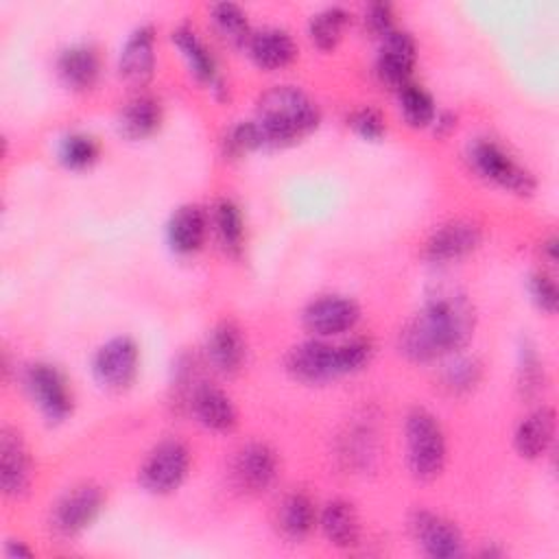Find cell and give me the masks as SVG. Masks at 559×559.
I'll use <instances>...</instances> for the list:
<instances>
[{
    "label": "cell",
    "mask_w": 559,
    "mask_h": 559,
    "mask_svg": "<svg viewBox=\"0 0 559 559\" xmlns=\"http://www.w3.org/2000/svg\"><path fill=\"white\" fill-rule=\"evenodd\" d=\"M472 332V304L454 290H439L400 330L397 347L408 360L430 362L461 349Z\"/></svg>",
    "instance_id": "obj_1"
},
{
    "label": "cell",
    "mask_w": 559,
    "mask_h": 559,
    "mask_svg": "<svg viewBox=\"0 0 559 559\" xmlns=\"http://www.w3.org/2000/svg\"><path fill=\"white\" fill-rule=\"evenodd\" d=\"M317 103L295 85H275L258 100L255 124L262 146H280L295 142L319 124Z\"/></svg>",
    "instance_id": "obj_2"
},
{
    "label": "cell",
    "mask_w": 559,
    "mask_h": 559,
    "mask_svg": "<svg viewBox=\"0 0 559 559\" xmlns=\"http://www.w3.org/2000/svg\"><path fill=\"white\" fill-rule=\"evenodd\" d=\"M373 354L369 338H352L341 345L304 341L286 354V371L301 382H323L362 369Z\"/></svg>",
    "instance_id": "obj_3"
},
{
    "label": "cell",
    "mask_w": 559,
    "mask_h": 559,
    "mask_svg": "<svg viewBox=\"0 0 559 559\" xmlns=\"http://www.w3.org/2000/svg\"><path fill=\"white\" fill-rule=\"evenodd\" d=\"M406 461L415 478L432 480L445 465V437L437 417L417 406L406 415Z\"/></svg>",
    "instance_id": "obj_4"
},
{
    "label": "cell",
    "mask_w": 559,
    "mask_h": 559,
    "mask_svg": "<svg viewBox=\"0 0 559 559\" xmlns=\"http://www.w3.org/2000/svg\"><path fill=\"white\" fill-rule=\"evenodd\" d=\"M467 159L472 168L487 181L498 183L515 194H531L535 190V177L520 166L498 142L480 138L469 144Z\"/></svg>",
    "instance_id": "obj_5"
},
{
    "label": "cell",
    "mask_w": 559,
    "mask_h": 559,
    "mask_svg": "<svg viewBox=\"0 0 559 559\" xmlns=\"http://www.w3.org/2000/svg\"><path fill=\"white\" fill-rule=\"evenodd\" d=\"M188 467V448L177 439H166L146 454L140 467V483L151 493H170L183 483Z\"/></svg>",
    "instance_id": "obj_6"
},
{
    "label": "cell",
    "mask_w": 559,
    "mask_h": 559,
    "mask_svg": "<svg viewBox=\"0 0 559 559\" xmlns=\"http://www.w3.org/2000/svg\"><path fill=\"white\" fill-rule=\"evenodd\" d=\"M103 489L98 485L85 483L70 489L57 500L50 511V528L55 535L68 539L83 533L103 509Z\"/></svg>",
    "instance_id": "obj_7"
},
{
    "label": "cell",
    "mask_w": 559,
    "mask_h": 559,
    "mask_svg": "<svg viewBox=\"0 0 559 559\" xmlns=\"http://www.w3.org/2000/svg\"><path fill=\"white\" fill-rule=\"evenodd\" d=\"M24 386L46 419L63 421L72 413V395L57 367L48 362L26 367Z\"/></svg>",
    "instance_id": "obj_8"
},
{
    "label": "cell",
    "mask_w": 559,
    "mask_h": 559,
    "mask_svg": "<svg viewBox=\"0 0 559 559\" xmlns=\"http://www.w3.org/2000/svg\"><path fill=\"white\" fill-rule=\"evenodd\" d=\"M92 369L105 389L124 391L138 373V345L129 336L109 338L94 354Z\"/></svg>",
    "instance_id": "obj_9"
},
{
    "label": "cell",
    "mask_w": 559,
    "mask_h": 559,
    "mask_svg": "<svg viewBox=\"0 0 559 559\" xmlns=\"http://www.w3.org/2000/svg\"><path fill=\"white\" fill-rule=\"evenodd\" d=\"M411 533L421 550L432 559H454L463 555V535L448 518L419 509L411 515Z\"/></svg>",
    "instance_id": "obj_10"
},
{
    "label": "cell",
    "mask_w": 559,
    "mask_h": 559,
    "mask_svg": "<svg viewBox=\"0 0 559 559\" xmlns=\"http://www.w3.org/2000/svg\"><path fill=\"white\" fill-rule=\"evenodd\" d=\"M280 472L277 454L271 445L262 441H251L242 445L231 463V476L238 489L247 493H260L266 491Z\"/></svg>",
    "instance_id": "obj_11"
},
{
    "label": "cell",
    "mask_w": 559,
    "mask_h": 559,
    "mask_svg": "<svg viewBox=\"0 0 559 559\" xmlns=\"http://www.w3.org/2000/svg\"><path fill=\"white\" fill-rule=\"evenodd\" d=\"M308 332L317 336H332L347 332L360 319V308L354 299L343 295H325L310 301L301 314Z\"/></svg>",
    "instance_id": "obj_12"
},
{
    "label": "cell",
    "mask_w": 559,
    "mask_h": 559,
    "mask_svg": "<svg viewBox=\"0 0 559 559\" xmlns=\"http://www.w3.org/2000/svg\"><path fill=\"white\" fill-rule=\"evenodd\" d=\"M380 52L376 59V74L389 87L400 90L408 83L415 66V39L400 28L380 37Z\"/></svg>",
    "instance_id": "obj_13"
},
{
    "label": "cell",
    "mask_w": 559,
    "mask_h": 559,
    "mask_svg": "<svg viewBox=\"0 0 559 559\" xmlns=\"http://www.w3.org/2000/svg\"><path fill=\"white\" fill-rule=\"evenodd\" d=\"M31 456L28 450L13 428L0 432V487L9 498L22 496L31 485Z\"/></svg>",
    "instance_id": "obj_14"
},
{
    "label": "cell",
    "mask_w": 559,
    "mask_h": 559,
    "mask_svg": "<svg viewBox=\"0 0 559 559\" xmlns=\"http://www.w3.org/2000/svg\"><path fill=\"white\" fill-rule=\"evenodd\" d=\"M483 240V231L472 221H450L435 229L430 238L426 240V258L435 262H448L459 260L467 253H472Z\"/></svg>",
    "instance_id": "obj_15"
},
{
    "label": "cell",
    "mask_w": 559,
    "mask_h": 559,
    "mask_svg": "<svg viewBox=\"0 0 559 559\" xmlns=\"http://www.w3.org/2000/svg\"><path fill=\"white\" fill-rule=\"evenodd\" d=\"M120 76L131 85H144L155 70V31L151 24L138 26L124 41L118 61Z\"/></svg>",
    "instance_id": "obj_16"
},
{
    "label": "cell",
    "mask_w": 559,
    "mask_h": 559,
    "mask_svg": "<svg viewBox=\"0 0 559 559\" xmlns=\"http://www.w3.org/2000/svg\"><path fill=\"white\" fill-rule=\"evenodd\" d=\"M210 365L221 373H234L247 358V341L234 321H221L212 328L205 343Z\"/></svg>",
    "instance_id": "obj_17"
},
{
    "label": "cell",
    "mask_w": 559,
    "mask_h": 559,
    "mask_svg": "<svg viewBox=\"0 0 559 559\" xmlns=\"http://www.w3.org/2000/svg\"><path fill=\"white\" fill-rule=\"evenodd\" d=\"M190 408L201 426L216 432L231 430L238 419L236 406L229 400V395L207 382H201L199 386H194L190 397Z\"/></svg>",
    "instance_id": "obj_18"
},
{
    "label": "cell",
    "mask_w": 559,
    "mask_h": 559,
    "mask_svg": "<svg viewBox=\"0 0 559 559\" xmlns=\"http://www.w3.org/2000/svg\"><path fill=\"white\" fill-rule=\"evenodd\" d=\"M247 48L255 66L264 70H280L297 57L295 39L290 37L288 31L277 26L253 31L247 41Z\"/></svg>",
    "instance_id": "obj_19"
},
{
    "label": "cell",
    "mask_w": 559,
    "mask_h": 559,
    "mask_svg": "<svg viewBox=\"0 0 559 559\" xmlns=\"http://www.w3.org/2000/svg\"><path fill=\"white\" fill-rule=\"evenodd\" d=\"M555 411L550 406H539L533 413H528L513 437L515 450L524 459H539L555 439Z\"/></svg>",
    "instance_id": "obj_20"
},
{
    "label": "cell",
    "mask_w": 559,
    "mask_h": 559,
    "mask_svg": "<svg viewBox=\"0 0 559 559\" xmlns=\"http://www.w3.org/2000/svg\"><path fill=\"white\" fill-rule=\"evenodd\" d=\"M205 229H207V218L203 207L199 205H181L173 212L168 227H166V236H168V245L173 251L177 253H194L205 238Z\"/></svg>",
    "instance_id": "obj_21"
},
{
    "label": "cell",
    "mask_w": 559,
    "mask_h": 559,
    "mask_svg": "<svg viewBox=\"0 0 559 559\" xmlns=\"http://www.w3.org/2000/svg\"><path fill=\"white\" fill-rule=\"evenodd\" d=\"M98 55L87 44H74L57 57V74L72 90H90L98 79Z\"/></svg>",
    "instance_id": "obj_22"
},
{
    "label": "cell",
    "mask_w": 559,
    "mask_h": 559,
    "mask_svg": "<svg viewBox=\"0 0 559 559\" xmlns=\"http://www.w3.org/2000/svg\"><path fill=\"white\" fill-rule=\"evenodd\" d=\"M317 511L304 491L284 496L275 509V526L288 542H301L314 526Z\"/></svg>",
    "instance_id": "obj_23"
},
{
    "label": "cell",
    "mask_w": 559,
    "mask_h": 559,
    "mask_svg": "<svg viewBox=\"0 0 559 559\" xmlns=\"http://www.w3.org/2000/svg\"><path fill=\"white\" fill-rule=\"evenodd\" d=\"M321 531L325 535V539L332 546L338 548H352L358 544L360 537V520L358 513L354 509L352 502L347 500H330L323 511H321Z\"/></svg>",
    "instance_id": "obj_24"
},
{
    "label": "cell",
    "mask_w": 559,
    "mask_h": 559,
    "mask_svg": "<svg viewBox=\"0 0 559 559\" xmlns=\"http://www.w3.org/2000/svg\"><path fill=\"white\" fill-rule=\"evenodd\" d=\"M162 122V107L153 96H135L118 116V129L129 140H142L157 131Z\"/></svg>",
    "instance_id": "obj_25"
},
{
    "label": "cell",
    "mask_w": 559,
    "mask_h": 559,
    "mask_svg": "<svg viewBox=\"0 0 559 559\" xmlns=\"http://www.w3.org/2000/svg\"><path fill=\"white\" fill-rule=\"evenodd\" d=\"M173 41L177 44V48L181 50L183 59L188 61V68L190 72L203 81V83H210L212 87H221V81H218V74H216V61L212 57V52L205 48V44L199 39V35L181 24L173 31Z\"/></svg>",
    "instance_id": "obj_26"
},
{
    "label": "cell",
    "mask_w": 559,
    "mask_h": 559,
    "mask_svg": "<svg viewBox=\"0 0 559 559\" xmlns=\"http://www.w3.org/2000/svg\"><path fill=\"white\" fill-rule=\"evenodd\" d=\"M347 24H349V13L343 7H325L310 17L308 35L317 48L332 50L341 41Z\"/></svg>",
    "instance_id": "obj_27"
},
{
    "label": "cell",
    "mask_w": 559,
    "mask_h": 559,
    "mask_svg": "<svg viewBox=\"0 0 559 559\" xmlns=\"http://www.w3.org/2000/svg\"><path fill=\"white\" fill-rule=\"evenodd\" d=\"M212 22L221 37L231 46H245L251 37L249 22L245 11L236 2H216L212 4Z\"/></svg>",
    "instance_id": "obj_28"
},
{
    "label": "cell",
    "mask_w": 559,
    "mask_h": 559,
    "mask_svg": "<svg viewBox=\"0 0 559 559\" xmlns=\"http://www.w3.org/2000/svg\"><path fill=\"white\" fill-rule=\"evenodd\" d=\"M214 227L221 245L229 253H238L242 249L245 223L238 205L231 199H221L214 207Z\"/></svg>",
    "instance_id": "obj_29"
},
{
    "label": "cell",
    "mask_w": 559,
    "mask_h": 559,
    "mask_svg": "<svg viewBox=\"0 0 559 559\" xmlns=\"http://www.w3.org/2000/svg\"><path fill=\"white\" fill-rule=\"evenodd\" d=\"M400 94V109H402V116L404 120L411 124V127H428L432 124L437 111H435V103H432V96L421 87V85H415V83H406L397 90Z\"/></svg>",
    "instance_id": "obj_30"
},
{
    "label": "cell",
    "mask_w": 559,
    "mask_h": 559,
    "mask_svg": "<svg viewBox=\"0 0 559 559\" xmlns=\"http://www.w3.org/2000/svg\"><path fill=\"white\" fill-rule=\"evenodd\" d=\"M98 142L87 133H70L59 144V159L72 170L90 168L98 159Z\"/></svg>",
    "instance_id": "obj_31"
},
{
    "label": "cell",
    "mask_w": 559,
    "mask_h": 559,
    "mask_svg": "<svg viewBox=\"0 0 559 559\" xmlns=\"http://www.w3.org/2000/svg\"><path fill=\"white\" fill-rule=\"evenodd\" d=\"M478 380H480V362L474 358H459L443 373L445 386L456 393L469 391L472 386L478 384Z\"/></svg>",
    "instance_id": "obj_32"
},
{
    "label": "cell",
    "mask_w": 559,
    "mask_h": 559,
    "mask_svg": "<svg viewBox=\"0 0 559 559\" xmlns=\"http://www.w3.org/2000/svg\"><path fill=\"white\" fill-rule=\"evenodd\" d=\"M544 386V367L533 347L520 352V389L524 395H533Z\"/></svg>",
    "instance_id": "obj_33"
},
{
    "label": "cell",
    "mask_w": 559,
    "mask_h": 559,
    "mask_svg": "<svg viewBox=\"0 0 559 559\" xmlns=\"http://www.w3.org/2000/svg\"><path fill=\"white\" fill-rule=\"evenodd\" d=\"M349 127L358 135H362L367 140H380L384 135V131H386L382 114L378 109H373V107H360V109L352 111Z\"/></svg>",
    "instance_id": "obj_34"
},
{
    "label": "cell",
    "mask_w": 559,
    "mask_h": 559,
    "mask_svg": "<svg viewBox=\"0 0 559 559\" xmlns=\"http://www.w3.org/2000/svg\"><path fill=\"white\" fill-rule=\"evenodd\" d=\"M528 288H531L533 301H535L542 310L555 312L559 297H557V284H555V280H552L548 273H544V271L533 273V275H531V282H528Z\"/></svg>",
    "instance_id": "obj_35"
},
{
    "label": "cell",
    "mask_w": 559,
    "mask_h": 559,
    "mask_svg": "<svg viewBox=\"0 0 559 559\" xmlns=\"http://www.w3.org/2000/svg\"><path fill=\"white\" fill-rule=\"evenodd\" d=\"M365 26L376 37H384L389 31H393V11L384 2H373L365 11Z\"/></svg>",
    "instance_id": "obj_36"
},
{
    "label": "cell",
    "mask_w": 559,
    "mask_h": 559,
    "mask_svg": "<svg viewBox=\"0 0 559 559\" xmlns=\"http://www.w3.org/2000/svg\"><path fill=\"white\" fill-rule=\"evenodd\" d=\"M432 124H435V131L443 135V133H448V131H452L456 127V118L450 111H443V114L435 116Z\"/></svg>",
    "instance_id": "obj_37"
},
{
    "label": "cell",
    "mask_w": 559,
    "mask_h": 559,
    "mask_svg": "<svg viewBox=\"0 0 559 559\" xmlns=\"http://www.w3.org/2000/svg\"><path fill=\"white\" fill-rule=\"evenodd\" d=\"M7 555H9V557H28V555H31V550H28L22 542H9V546H7Z\"/></svg>",
    "instance_id": "obj_38"
},
{
    "label": "cell",
    "mask_w": 559,
    "mask_h": 559,
    "mask_svg": "<svg viewBox=\"0 0 559 559\" xmlns=\"http://www.w3.org/2000/svg\"><path fill=\"white\" fill-rule=\"evenodd\" d=\"M544 249H546V253H548V260L555 262V260H557V238H548V240L544 242Z\"/></svg>",
    "instance_id": "obj_39"
}]
</instances>
